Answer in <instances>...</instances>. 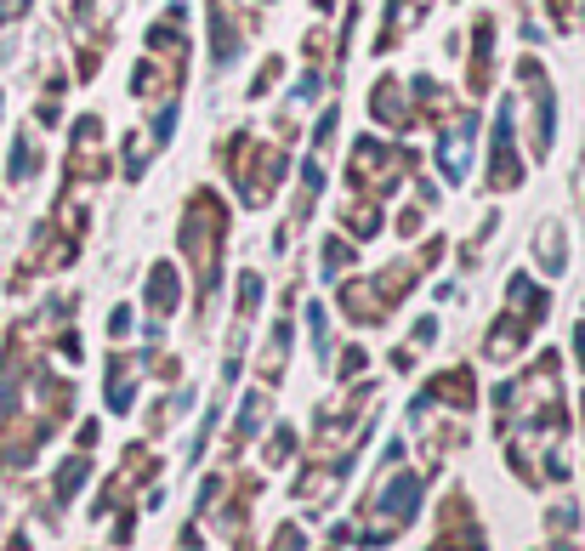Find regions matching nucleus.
<instances>
[{
  "mask_svg": "<svg viewBox=\"0 0 585 551\" xmlns=\"http://www.w3.org/2000/svg\"><path fill=\"white\" fill-rule=\"evenodd\" d=\"M171 307H177V273L154 267V313H171Z\"/></svg>",
  "mask_w": 585,
  "mask_h": 551,
  "instance_id": "nucleus-1",
  "label": "nucleus"
}]
</instances>
